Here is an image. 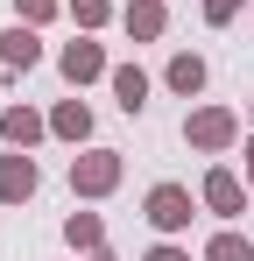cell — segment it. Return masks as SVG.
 <instances>
[{"mask_svg":"<svg viewBox=\"0 0 254 261\" xmlns=\"http://www.w3.org/2000/svg\"><path fill=\"white\" fill-rule=\"evenodd\" d=\"M198 261H254V240L240 233V226H219L205 247H198Z\"/></svg>","mask_w":254,"mask_h":261,"instance_id":"14","label":"cell"},{"mask_svg":"<svg viewBox=\"0 0 254 261\" xmlns=\"http://www.w3.org/2000/svg\"><path fill=\"white\" fill-rule=\"evenodd\" d=\"M205 78H212V71H205V57H198V49H176V57L163 64V85L176 92V99H198Z\"/></svg>","mask_w":254,"mask_h":261,"instance_id":"12","label":"cell"},{"mask_svg":"<svg viewBox=\"0 0 254 261\" xmlns=\"http://www.w3.org/2000/svg\"><path fill=\"white\" fill-rule=\"evenodd\" d=\"M141 261H191V247H176V240H156V247H148Z\"/></svg>","mask_w":254,"mask_h":261,"instance_id":"18","label":"cell"},{"mask_svg":"<svg viewBox=\"0 0 254 261\" xmlns=\"http://www.w3.org/2000/svg\"><path fill=\"white\" fill-rule=\"evenodd\" d=\"M64 14V0H14V21H29V29H49Z\"/></svg>","mask_w":254,"mask_h":261,"instance_id":"16","label":"cell"},{"mask_svg":"<svg viewBox=\"0 0 254 261\" xmlns=\"http://www.w3.org/2000/svg\"><path fill=\"white\" fill-rule=\"evenodd\" d=\"M198 198H205V212L219 219V226H233V219L247 212V184H240V170H226V163H212V170H205Z\"/></svg>","mask_w":254,"mask_h":261,"instance_id":"5","label":"cell"},{"mask_svg":"<svg viewBox=\"0 0 254 261\" xmlns=\"http://www.w3.org/2000/svg\"><path fill=\"white\" fill-rule=\"evenodd\" d=\"M64 247H71V254H99V247H106V219L99 212H71L64 219Z\"/></svg>","mask_w":254,"mask_h":261,"instance_id":"13","label":"cell"},{"mask_svg":"<svg viewBox=\"0 0 254 261\" xmlns=\"http://www.w3.org/2000/svg\"><path fill=\"white\" fill-rule=\"evenodd\" d=\"M120 29H127V43H163L169 36V0H127Z\"/></svg>","mask_w":254,"mask_h":261,"instance_id":"8","label":"cell"},{"mask_svg":"<svg viewBox=\"0 0 254 261\" xmlns=\"http://www.w3.org/2000/svg\"><path fill=\"white\" fill-rule=\"evenodd\" d=\"M57 71H64V85L71 92H85V85H106V71H113V57H106V43L99 36H71V43L57 49Z\"/></svg>","mask_w":254,"mask_h":261,"instance_id":"4","label":"cell"},{"mask_svg":"<svg viewBox=\"0 0 254 261\" xmlns=\"http://www.w3.org/2000/svg\"><path fill=\"white\" fill-rule=\"evenodd\" d=\"M64 14H71V21H78L85 36H99V29H106V21H120V7H113V0H64Z\"/></svg>","mask_w":254,"mask_h":261,"instance_id":"15","label":"cell"},{"mask_svg":"<svg viewBox=\"0 0 254 261\" xmlns=\"http://www.w3.org/2000/svg\"><path fill=\"white\" fill-rule=\"evenodd\" d=\"M85 261H120V254H113V247H99V254H85Z\"/></svg>","mask_w":254,"mask_h":261,"instance_id":"20","label":"cell"},{"mask_svg":"<svg viewBox=\"0 0 254 261\" xmlns=\"http://www.w3.org/2000/svg\"><path fill=\"white\" fill-rule=\"evenodd\" d=\"M106 92H113V106H120V113H134V120H141V113H148L156 78H148L141 64H113V71H106Z\"/></svg>","mask_w":254,"mask_h":261,"instance_id":"7","label":"cell"},{"mask_svg":"<svg viewBox=\"0 0 254 261\" xmlns=\"http://www.w3.org/2000/svg\"><path fill=\"white\" fill-rule=\"evenodd\" d=\"M120 184H127V155H120V148H99V141H92V148L71 155V198L99 205V198H113Z\"/></svg>","mask_w":254,"mask_h":261,"instance_id":"3","label":"cell"},{"mask_svg":"<svg viewBox=\"0 0 254 261\" xmlns=\"http://www.w3.org/2000/svg\"><path fill=\"white\" fill-rule=\"evenodd\" d=\"M0 141H7V148H36V141H49V113H36L29 99H14V106L0 113Z\"/></svg>","mask_w":254,"mask_h":261,"instance_id":"9","label":"cell"},{"mask_svg":"<svg viewBox=\"0 0 254 261\" xmlns=\"http://www.w3.org/2000/svg\"><path fill=\"white\" fill-rule=\"evenodd\" d=\"M36 64H42V29L7 21L0 29V71H36Z\"/></svg>","mask_w":254,"mask_h":261,"instance_id":"10","label":"cell"},{"mask_svg":"<svg viewBox=\"0 0 254 261\" xmlns=\"http://www.w3.org/2000/svg\"><path fill=\"white\" fill-rule=\"evenodd\" d=\"M198 212H205V198H191V184H176V176H163V184L141 191V219L156 226V240H184Z\"/></svg>","mask_w":254,"mask_h":261,"instance_id":"1","label":"cell"},{"mask_svg":"<svg viewBox=\"0 0 254 261\" xmlns=\"http://www.w3.org/2000/svg\"><path fill=\"white\" fill-rule=\"evenodd\" d=\"M240 134H247V120H240L233 106H191V113H184V148H191V155H233Z\"/></svg>","mask_w":254,"mask_h":261,"instance_id":"2","label":"cell"},{"mask_svg":"<svg viewBox=\"0 0 254 261\" xmlns=\"http://www.w3.org/2000/svg\"><path fill=\"white\" fill-rule=\"evenodd\" d=\"M247 191H254V127H247Z\"/></svg>","mask_w":254,"mask_h":261,"instance_id":"19","label":"cell"},{"mask_svg":"<svg viewBox=\"0 0 254 261\" xmlns=\"http://www.w3.org/2000/svg\"><path fill=\"white\" fill-rule=\"evenodd\" d=\"M36 191H42L36 155H29V148H7V155H0V205H29Z\"/></svg>","mask_w":254,"mask_h":261,"instance_id":"6","label":"cell"},{"mask_svg":"<svg viewBox=\"0 0 254 261\" xmlns=\"http://www.w3.org/2000/svg\"><path fill=\"white\" fill-rule=\"evenodd\" d=\"M49 141L92 148V106H85V99H57V106H49Z\"/></svg>","mask_w":254,"mask_h":261,"instance_id":"11","label":"cell"},{"mask_svg":"<svg viewBox=\"0 0 254 261\" xmlns=\"http://www.w3.org/2000/svg\"><path fill=\"white\" fill-rule=\"evenodd\" d=\"M247 127H254V99H247Z\"/></svg>","mask_w":254,"mask_h":261,"instance_id":"21","label":"cell"},{"mask_svg":"<svg viewBox=\"0 0 254 261\" xmlns=\"http://www.w3.org/2000/svg\"><path fill=\"white\" fill-rule=\"evenodd\" d=\"M240 7H247V0H198L205 29H226V21H240Z\"/></svg>","mask_w":254,"mask_h":261,"instance_id":"17","label":"cell"}]
</instances>
